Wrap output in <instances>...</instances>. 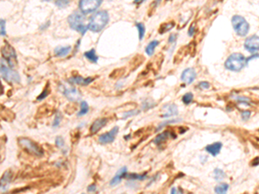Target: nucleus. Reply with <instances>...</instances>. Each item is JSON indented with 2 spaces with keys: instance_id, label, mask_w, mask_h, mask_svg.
I'll return each mask as SVG.
<instances>
[{
  "instance_id": "obj_11",
  "label": "nucleus",
  "mask_w": 259,
  "mask_h": 194,
  "mask_svg": "<svg viewBox=\"0 0 259 194\" xmlns=\"http://www.w3.org/2000/svg\"><path fill=\"white\" fill-rule=\"evenodd\" d=\"M63 94L67 97V99H69L72 102H76L81 98V92L76 88L74 87H64L62 86Z\"/></svg>"
},
{
  "instance_id": "obj_5",
  "label": "nucleus",
  "mask_w": 259,
  "mask_h": 194,
  "mask_svg": "<svg viewBox=\"0 0 259 194\" xmlns=\"http://www.w3.org/2000/svg\"><path fill=\"white\" fill-rule=\"evenodd\" d=\"M1 53H2V55H3L4 60L7 62L8 66L12 69L15 68L17 64V54H16L14 48L8 42H5L2 48Z\"/></svg>"
},
{
  "instance_id": "obj_35",
  "label": "nucleus",
  "mask_w": 259,
  "mask_h": 194,
  "mask_svg": "<svg viewBox=\"0 0 259 194\" xmlns=\"http://www.w3.org/2000/svg\"><path fill=\"white\" fill-rule=\"evenodd\" d=\"M56 144L58 148H63V147H64V144H65V142H64V140L62 139V137H61V136H57L56 139Z\"/></svg>"
},
{
  "instance_id": "obj_37",
  "label": "nucleus",
  "mask_w": 259,
  "mask_h": 194,
  "mask_svg": "<svg viewBox=\"0 0 259 194\" xmlns=\"http://www.w3.org/2000/svg\"><path fill=\"white\" fill-rule=\"evenodd\" d=\"M199 87L203 90H207L210 88V83L207 81H202L199 84Z\"/></svg>"
},
{
  "instance_id": "obj_14",
  "label": "nucleus",
  "mask_w": 259,
  "mask_h": 194,
  "mask_svg": "<svg viewBox=\"0 0 259 194\" xmlns=\"http://www.w3.org/2000/svg\"><path fill=\"white\" fill-rule=\"evenodd\" d=\"M126 173H127V168L126 167H124V168H120L119 171L117 172L116 175L111 179V180L110 181V186L111 187H115L117 185H119L121 181H122V179L124 177H125Z\"/></svg>"
},
{
  "instance_id": "obj_45",
  "label": "nucleus",
  "mask_w": 259,
  "mask_h": 194,
  "mask_svg": "<svg viewBox=\"0 0 259 194\" xmlns=\"http://www.w3.org/2000/svg\"><path fill=\"white\" fill-rule=\"evenodd\" d=\"M161 2V0H156V4H158Z\"/></svg>"
},
{
  "instance_id": "obj_8",
  "label": "nucleus",
  "mask_w": 259,
  "mask_h": 194,
  "mask_svg": "<svg viewBox=\"0 0 259 194\" xmlns=\"http://www.w3.org/2000/svg\"><path fill=\"white\" fill-rule=\"evenodd\" d=\"M103 0H80V10L84 14H88L96 11L102 4Z\"/></svg>"
},
{
  "instance_id": "obj_4",
  "label": "nucleus",
  "mask_w": 259,
  "mask_h": 194,
  "mask_svg": "<svg viewBox=\"0 0 259 194\" xmlns=\"http://www.w3.org/2000/svg\"><path fill=\"white\" fill-rule=\"evenodd\" d=\"M232 24L233 30H235L237 35L245 36L249 33L250 25L248 22L243 17L239 15L233 16L232 18Z\"/></svg>"
},
{
  "instance_id": "obj_39",
  "label": "nucleus",
  "mask_w": 259,
  "mask_h": 194,
  "mask_svg": "<svg viewBox=\"0 0 259 194\" xmlns=\"http://www.w3.org/2000/svg\"><path fill=\"white\" fill-rule=\"evenodd\" d=\"M97 190V187L95 184H92V185H90L88 187H87V192H96Z\"/></svg>"
},
{
  "instance_id": "obj_33",
  "label": "nucleus",
  "mask_w": 259,
  "mask_h": 194,
  "mask_svg": "<svg viewBox=\"0 0 259 194\" xmlns=\"http://www.w3.org/2000/svg\"><path fill=\"white\" fill-rule=\"evenodd\" d=\"M180 121H181V120L180 119H173V120H170V121H168V122H164V123H163L160 126H158V128H157V130H161L162 128L164 127V126H166V125H168L169 123H178V122H180Z\"/></svg>"
},
{
  "instance_id": "obj_38",
  "label": "nucleus",
  "mask_w": 259,
  "mask_h": 194,
  "mask_svg": "<svg viewBox=\"0 0 259 194\" xmlns=\"http://www.w3.org/2000/svg\"><path fill=\"white\" fill-rule=\"evenodd\" d=\"M48 89H45L44 91H43V92L41 93L39 96H38L37 99H38V100H42V99H43V98H45V97H47V96H48Z\"/></svg>"
},
{
  "instance_id": "obj_36",
  "label": "nucleus",
  "mask_w": 259,
  "mask_h": 194,
  "mask_svg": "<svg viewBox=\"0 0 259 194\" xmlns=\"http://www.w3.org/2000/svg\"><path fill=\"white\" fill-rule=\"evenodd\" d=\"M251 114H252V112L250 111H242V113H241L242 119L244 120V121L248 120L250 118V116H251Z\"/></svg>"
},
{
  "instance_id": "obj_2",
  "label": "nucleus",
  "mask_w": 259,
  "mask_h": 194,
  "mask_svg": "<svg viewBox=\"0 0 259 194\" xmlns=\"http://www.w3.org/2000/svg\"><path fill=\"white\" fill-rule=\"evenodd\" d=\"M86 17L84 13L75 11L68 17V23L72 30H76L77 32L84 35L86 32L88 30L87 24L86 23Z\"/></svg>"
},
{
  "instance_id": "obj_12",
  "label": "nucleus",
  "mask_w": 259,
  "mask_h": 194,
  "mask_svg": "<svg viewBox=\"0 0 259 194\" xmlns=\"http://www.w3.org/2000/svg\"><path fill=\"white\" fill-rule=\"evenodd\" d=\"M196 72L193 68H187L182 72L181 79L183 82H185L187 85H190L196 78Z\"/></svg>"
},
{
  "instance_id": "obj_32",
  "label": "nucleus",
  "mask_w": 259,
  "mask_h": 194,
  "mask_svg": "<svg viewBox=\"0 0 259 194\" xmlns=\"http://www.w3.org/2000/svg\"><path fill=\"white\" fill-rule=\"evenodd\" d=\"M138 113H139L138 111H129L125 112V113L124 114L123 118H124V119H126V118H128V117H130V116H135V115H137Z\"/></svg>"
},
{
  "instance_id": "obj_15",
  "label": "nucleus",
  "mask_w": 259,
  "mask_h": 194,
  "mask_svg": "<svg viewBox=\"0 0 259 194\" xmlns=\"http://www.w3.org/2000/svg\"><path fill=\"white\" fill-rule=\"evenodd\" d=\"M12 173L10 170H8L4 173L3 176L0 179V189L2 191H6L11 182Z\"/></svg>"
},
{
  "instance_id": "obj_13",
  "label": "nucleus",
  "mask_w": 259,
  "mask_h": 194,
  "mask_svg": "<svg viewBox=\"0 0 259 194\" xmlns=\"http://www.w3.org/2000/svg\"><path fill=\"white\" fill-rule=\"evenodd\" d=\"M163 110L164 111V113L162 115L163 118H168V117H170V116H174L178 114L177 106L174 104L164 105Z\"/></svg>"
},
{
  "instance_id": "obj_31",
  "label": "nucleus",
  "mask_w": 259,
  "mask_h": 194,
  "mask_svg": "<svg viewBox=\"0 0 259 194\" xmlns=\"http://www.w3.org/2000/svg\"><path fill=\"white\" fill-rule=\"evenodd\" d=\"M5 21L4 19H0V35L4 36L6 35V30H5Z\"/></svg>"
},
{
  "instance_id": "obj_22",
  "label": "nucleus",
  "mask_w": 259,
  "mask_h": 194,
  "mask_svg": "<svg viewBox=\"0 0 259 194\" xmlns=\"http://www.w3.org/2000/svg\"><path fill=\"white\" fill-rule=\"evenodd\" d=\"M169 131H165V132H163L162 134H160L158 136H156L155 140H154V142H155V144H157V145H160L161 143H163V142L166 141L167 138L169 137Z\"/></svg>"
},
{
  "instance_id": "obj_41",
  "label": "nucleus",
  "mask_w": 259,
  "mask_h": 194,
  "mask_svg": "<svg viewBox=\"0 0 259 194\" xmlns=\"http://www.w3.org/2000/svg\"><path fill=\"white\" fill-rule=\"evenodd\" d=\"M194 33H195V27H194V25H191L188 30V35L189 36H193Z\"/></svg>"
},
{
  "instance_id": "obj_25",
  "label": "nucleus",
  "mask_w": 259,
  "mask_h": 194,
  "mask_svg": "<svg viewBox=\"0 0 259 194\" xmlns=\"http://www.w3.org/2000/svg\"><path fill=\"white\" fill-rule=\"evenodd\" d=\"M174 25H175V23H174V22H168V23H165V24L162 25V27L160 28L159 32L161 34L168 32V31H169V30H172V29L174 27Z\"/></svg>"
},
{
  "instance_id": "obj_27",
  "label": "nucleus",
  "mask_w": 259,
  "mask_h": 194,
  "mask_svg": "<svg viewBox=\"0 0 259 194\" xmlns=\"http://www.w3.org/2000/svg\"><path fill=\"white\" fill-rule=\"evenodd\" d=\"M136 27H137V30H138V33H139V39L143 40V38L145 34V27L143 23L141 22H137L136 23Z\"/></svg>"
},
{
  "instance_id": "obj_3",
  "label": "nucleus",
  "mask_w": 259,
  "mask_h": 194,
  "mask_svg": "<svg viewBox=\"0 0 259 194\" xmlns=\"http://www.w3.org/2000/svg\"><path fill=\"white\" fill-rule=\"evenodd\" d=\"M246 65V58L239 53L232 54L225 62L226 69L232 72L241 71Z\"/></svg>"
},
{
  "instance_id": "obj_7",
  "label": "nucleus",
  "mask_w": 259,
  "mask_h": 194,
  "mask_svg": "<svg viewBox=\"0 0 259 194\" xmlns=\"http://www.w3.org/2000/svg\"><path fill=\"white\" fill-rule=\"evenodd\" d=\"M0 74L2 77L10 83H19L20 82V76L18 73L16 72L9 66H6L4 63L0 64Z\"/></svg>"
},
{
  "instance_id": "obj_30",
  "label": "nucleus",
  "mask_w": 259,
  "mask_h": 194,
  "mask_svg": "<svg viewBox=\"0 0 259 194\" xmlns=\"http://www.w3.org/2000/svg\"><path fill=\"white\" fill-rule=\"evenodd\" d=\"M56 4L60 8H64L69 4V0H56Z\"/></svg>"
},
{
  "instance_id": "obj_40",
  "label": "nucleus",
  "mask_w": 259,
  "mask_h": 194,
  "mask_svg": "<svg viewBox=\"0 0 259 194\" xmlns=\"http://www.w3.org/2000/svg\"><path fill=\"white\" fill-rule=\"evenodd\" d=\"M176 38H177V35L176 34H174V35H171L169 38V43H173V42H175L176 41Z\"/></svg>"
},
{
  "instance_id": "obj_46",
  "label": "nucleus",
  "mask_w": 259,
  "mask_h": 194,
  "mask_svg": "<svg viewBox=\"0 0 259 194\" xmlns=\"http://www.w3.org/2000/svg\"><path fill=\"white\" fill-rule=\"evenodd\" d=\"M43 1H50V0H43Z\"/></svg>"
},
{
  "instance_id": "obj_10",
  "label": "nucleus",
  "mask_w": 259,
  "mask_h": 194,
  "mask_svg": "<svg viewBox=\"0 0 259 194\" xmlns=\"http://www.w3.org/2000/svg\"><path fill=\"white\" fill-rule=\"evenodd\" d=\"M119 130V128L118 126H115L114 128L111 129V131H109L107 133L101 135L99 137V142L101 144H108L111 143L116 138V135H118Z\"/></svg>"
},
{
  "instance_id": "obj_24",
  "label": "nucleus",
  "mask_w": 259,
  "mask_h": 194,
  "mask_svg": "<svg viewBox=\"0 0 259 194\" xmlns=\"http://www.w3.org/2000/svg\"><path fill=\"white\" fill-rule=\"evenodd\" d=\"M89 111V105L86 102V101H82L81 104V111L78 112L77 116H81L86 115Z\"/></svg>"
},
{
  "instance_id": "obj_20",
  "label": "nucleus",
  "mask_w": 259,
  "mask_h": 194,
  "mask_svg": "<svg viewBox=\"0 0 259 194\" xmlns=\"http://www.w3.org/2000/svg\"><path fill=\"white\" fill-rule=\"evenodd\" d=\"M84 56L87 60H90L91 62H93V63H97L98 60H99V57L96 54V52H95V49H92L91 50L85 52Z\"/></svg>"
},
{
  "instance_id": "obj_16",
  "label": "nucleus",
  "mask_w": 259,
  "mask_h": 194,
  "mask_svg": "<svg viewBox=\"0 0 259 194\" xmlns=\"http://www.w3.org/2000/svg\"><path fill=\"white\" fill-rule=\"evenodd\" d=\"M222 146L223 144L221 142H214L213 144L207 145L205 149H206L207 153L210 154L213 156H217L218 154H219V152H220L221 149H222Z\"/></svg>"
},
{
  "instance_id": "obj_43",
  "label": "nucleus",
  "mask_w": 259,
  "mask_h": 194,
  "mask_svg": "<svg viewBox=\"0 0 259 194\" xmlns=\"http://www.w3.org/2000/svg\"><path fill=\"white\" fill-rule=\"evenodd\" d=\"M145 0H134V3H135V4H142V3H143V2H144Z\"/></svg>"
},
{
  "instance_id": "obj_9",
  "label": "nucleus",
  "mask_w": 259,
  "mask_h": 194,
  "mask_svg": "<svg viewBox=\"0 0 259 194\" xmlns=\"http://www.w3.org/2000/svg\"><path fill=\"white\" fill-rule=\"evenodd\" d=\"M244 49L246 51L255 54L258 52L259 49V38L257 35H253L249 36L244 41Z\"/></svg>"
},
{
  "instance_id": "obj_17",
  "label": "nucleus",
  "mask_w": 259,
  "mask_h": 194,
  "mask_svg": "<svg viewBox=\"0 0 259 194\" xmlns=\"http://www.w3.org/2000/svg\"><path fill=\"white\" fill-rule=\"evenodd\" d=\"M107 121L108 119L107 118H105H105H99V119L95 120L93 123V124H92L91 128H90L91 133H92V134H95V133H97L98 131L100 130H101V129L106 124Z\"/></svg>"
},
{
  "instance_id": "obj_1",
  "label": "nucleus",
  "mask_w": 259,
  "mask_h": 194,
  "mask_svg": "<svg viewBox=\"0 0 259 194\" xmlns=\"http://www.w3.org/2000/svg\"><path fill=\"white\" fill-rule=\"evenodd\" d=\"M109 22V15L106 11H100L94 13L89 20L87 28L93 32L98 33L103 30Z\"/></svg>"
},
{
  "instance_id": "obj_18",
  "label": "nucleus",
  "mask_w": 259,
  "mask_h": 194,
  "mask_svg": "<svg viewBox=\"0 0 259 194\" xmlns=\"http://www.w3.org/2000/svg\"><path fill=\"white\" fill-rule=\"evenodd\" d=\"M71 83L80 85V86H87L93 81V78H83L81 76H74L68 79Z\"/></svg>"
},
{
  "instance_id": "obj_26",
  "label": "nucleus",
  "mask_w": 259,
  "mask_h": 194,
  "mask_svg": "<svg viewBox=\"0 0 259 194\" xmlns=\"http://www.w3.org/2000/svg\"><path fill=\"white\" fill-rule=\"evenodd\" d=\"M226 177V173H224L223 170L219 169V168H216L214 170V178L217 181H220L222 180L224 178Z\"/></svg>"
},
{
  "instance_id": "obj_47",
  "label": "nucleus",
  "mask_w": 259,
  "mask_h": 194,
  "mask_svg": "<svg viewBox=\"0 0 259 194\" xmlns=\"http://www.w3.org/2000/svg\"><path fill=\"white\" fill-rule=\"evenodd\" d=\"M110 1H111V0H110Z\"/></svg>"
},
{
  "instance_id": "obj_28",
  "label": "nucleus",
  "mask_w": 259,
  "mask_h": 194,
  "mask_svg": "<svg viewBox=\"0 0 259 194\" xmlns=\"http://www.w3.org/2000/svg\"><path fill=\"white\" fill-rule=\"evenodd\" d=\"M129 179L131 180H144L146 178V174H143V175H139L137 173H130L126 176Z\"/></svg>"
},
{
  "instance_id": "obj_6",
  "label": "nucleus",
  "mask_w": 259,
  "mask_h": 194,
  "mask_svg": "<svg viewBox=\"0 0 259 194\" xmlns=\"http://www.w3.org/2000/svg\"><path fill=\"white\" fill-rule=\"evenodd\" d=\"M18 142L28 153L36 155V156H42L43 154V150L42 149L41 147H39L36 142H34L30 139L20 138Z\"/></svg>"
},
{
  "instance_id": "obj_44",
  "label": "nucleus",
  "mask_w": 259,
  "mask_h": 194,
  "mask_svg": "<svg viewBox=\"0 0 259 194\" xmlns=\"http://www.w3.org/2000/svg\"><path fill=\"white\" fill-rule=\"evenodd\" d=\"M177 192H176V189L174 188V187H173L172 189H171V193H176Z\"/></svg>"
},
{
  "instance_id": "obj_34",
  "label": "nucleus",
  "mask_w": 259,
  "mask_h": 194,
  "mask_svg": "<svg viewBox=\"0 0 259 194\" xmlns=\"http://www.w3.org/2000/svg\"><path fill=\"white\" fill-rule=\"evenodd\" d=\"M61 116L58 113L56 116V118L54 120V122H53V127H58L60 123H61Z\"/></svg>"
},
{
  "instance_id": "obj_42",
  "label": "nucleus",
  "mask_w": 259,
  "mask_h": 194,
  "mask_svg": "<svg viewBox=\"0 0 259 194\" xmlns=\"http://www.w3.org/2000/svg\"><path fill=\"white\" fill-rule=\"evenodd\" d=\"M4 93V87H3V85L1 83V80H0V95Z\"/></svg>"
},
{
  "instance_id": "obj_23",
  "label": "nucleus",
  "mask_w": 259,
  "mask_h": 194,
  "mask_svg": "<svg viewBox=\"0 0 259 194\" xmlns=\"http://www.w3.org/2000/svg\"><path fill=\"white\" fill-rule=\"evenodd\" d=\"M229 189V185L226 183H221L218 185L214 188V192L218 194H224L226 193V192Z\"/></svg>"
},
{
  "instance_id": "obj_19",
  "label": "nucleus",
  "mask_w": 259,
  "mask_h": 194,
  "mask_svg": "<svg viewBox=\"0 0 259 194\" xmlns=\"http://www.w3.org/2000/svg\"><path fill=\"white\" fill-rule=\"evenodd\" d=\"M71 51V47L70 46H65V47H57L55 49V54L56 56L58 57H65L67 56Z\"/></svg>"
},
{
  "instance_id": "obj_21",
  "label": "nucleus",
  "mask_w": 259,
  "mask_h": 194,
  "mask_svg": "<svg viewBox=\"0 0 259 194\" xmlns=\"http://www.w3.org/2000/svg\"><path fill=\"white\" fill-rule=\"evenodd\" d=\"M158 45H159V41H157V40H154V41H150V42L147 45L146 49H145V52H146V54L149 56L153 55V54H154V52H155V48H156Z\"/></svg>"
},
{
  "instance_id": "obj_29",
  "label": "nucleus",
  "mask_w": 259,
  "mask_h": 194,
  "mask_svg": "<svg viewBox=\"0 0 259 194\" xmlns=\"http://www.w3.org/2000/svg\"><path fill=\"white\" fill-rule=\"evenodd\" d=\"M193 95L191 92H188L186 93L183 97H182V102L185 104V105H188L190 104L191 102L193 101Z\"/></svg>"
}]
</instances>
